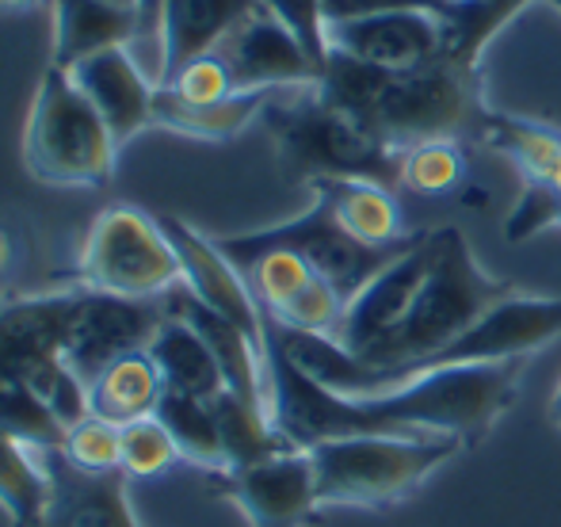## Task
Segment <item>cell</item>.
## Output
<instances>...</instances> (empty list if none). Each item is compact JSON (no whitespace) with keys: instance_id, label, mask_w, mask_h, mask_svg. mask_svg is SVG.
I'll return each mask as SVG.
<instances>
[{"instance_id":"cell-1","label":"cell","mask_w":561,"mask_h":527,"mask_svg":"<svg viewBox=\"0 0 561 527\" xmlns=\"http://www.w3.org/2000/svg\"><path fill=\"white\" fill-rule=\"evenodd\" d=\"M524 359L447 367L378 394H336L313 382L267 336V416L290 447L344 436H455L481 439L512 409Z\"/></svg>"},{"instance_id":"cell-2","label":"cell","mask_w":561,"mask_h":527,"mask_svg":"<svg viewBox=\"0 0 561 527\" xmlns=\"http://www.w3.org/2000/svg\"><path fill=\"white\" fill-rule=\"evenodd\" d=\"M279 149L287 176L302 184L318 180H375L401 187V157L405 146L390 141L378 127L352 112L325 104L313 89H298L295 100H267L264 115Z\"/></svg>"},{"instance_id":"cell-3","label":"cell","mask_w":561,"mask_h":527,"mask_svg":"<svg viewBox=\"0 0 561 527\" xmlns=\"http://www.w3.org/2000/svg\"><path fill=\"white\" fill-rule=\"evenodd\" d=\"M455 436H344L310 447L321 508H390L462 455Z\"/></svg>"},{"instance_id":"cell-4","label":"cell","mask_w":561,"mask_h":527,"mask_svg":"<svg viewBox=\"0 0 561 527\" xmlns=\"http://www.w3.org/2000/svg\"><path fill=\"white\" fill-rule=\"evenodd\" d=\"M118 141L66 69L50 66L23 127V169L46 187H104Z\"/></svg>"},{"instance_id":"cell-5","label":"cell","mask_w":561,"mask_h":527,"mask_svg":"<svg viewBox=\"0 0 561 527\" xmlns=\"http://www.w3.org/2000/svg\"><path fill=\"white\" fill-rule=\"evenodd\" d=\"M77 272L89 290L138 302H157L180 287V261L161 218L126 203L96 215L81 245Z\"/></svg>"},{"instance_id":"cell-6","label":"cell","mask_w":561,"mask_h":527,"mask_svg":"<svg viewBox=\"0 0 561 527\" xmlns=\"http://www.w3.org/2000/svg\"><path fill=\"white\" fill-rule=\"evenodd\" d=\"M561 336V298L524 295L512 290L504 302H496L481 321H473L462 336L439 348L436 356L421 359L413 367H401L390 375H367L355 379L340 394H378V390L401 387L409 379H421L432 371H447V367H478V364H508V359H527L542 352L550 341Z\"/></svg>"},{"instance_id":"cell-7","label":"cell","mask_w":561,"mask_h":527,"mask_svg":"<svg viewBox=\"0 0 561 527\" xmlns=\"http://www.w3.org/2000/svg\"><path fill=\"white\" fill-rule=\"evenodd\" d=\"M421 233H413L409 241L401 245H390V249H370V245H359L355 238H347L340 230V222L333 218V210L313 195L310 210H302L298 218L290 222H279V226H267V230H256V233H233V238H215L222 245L226 256H241V253H256V249H290L298 253L302 261H310L325 275L329 283L340 290L344 298H352L370 275H378L390 261H398Z\"/></svg>"},{"instance_id":"cell-8","label":"cell","mask_w":561,"mask_h":527,"mask_svg":"<svg viewBox=\"0 0 561 527\" xmlns=\"http://www.w3.org/2000/svg\"><path fill=\"white\" fill-rule=\"evenodd\" d=\"M473 119V73L436 58L409 73H386L367 123L398 146L455 138Z\"/></svg>"},{"instance_id":"cell-9","label":"cell","mask_w":561,"mask_h":527,"mask_svg":"<svg viewBox=\"0 0 561 527\" xmlns=\"http://www.w3.org/2000/svg\"><path fill=\"white\" fill-rule=\"evenodd\" d=\"M432 261H436V230L421 233L398 261H390L378 275H370L344 306V318H340L333 333L340 348L352 352L355 359H367L401 325Z\"/></svg>"},{"instance_id":"cell-10","label":"cell","mask_w":561,"mask_h":527,"mask_svg":"<svg viewBox=\"0 0 561 527\" xmlns=\"http://www.w3.org/2000/svg\"><path fill=\"white\" fill-rule=\"evenodd\" d=\"M161 321H164L161 302H138V298H118V295H104V290L81 287L73 325H69V341H66V364L89 387L118 356L149 348Z\"/></svg>"},{"instance_id":"cell-11","label":"cell","mask_w":561,"mask_h":527,"mask_svg":"<svg viewBox=\"0 0 561 527\" xmlns=\"http://www.w3.org/2000/svg\"><path fill=\"white\" fill-rule=\"evenodd\" d=\"M218 490L233 501L249 527H302L318 513V478L310 451L290 447L252 467L218 474Z\"/></svg>"},{"instance_id":"cell-12","label":"cell","mask_w":561,"mask_h":527,"mask_svg":"<svg viewBox=\"0 0 561 527\" xmlns=\"http://www.w3.org/2000/svg\"><path fill=\"white\" fill-rule=\"evenodd\" d=\"M215 54L226 61L237 92H298L313 89L325 73L267 8L249 15Z\"/></svg>"},{"instance_id":"cell-13","label":"cell","mask_w":561,"mask_h":527,"mask_svg":"<svg viewBox=\"0 0 561 527\" xmlns=\"http://www.w3.org/2000/svg\"><path fill=\"white\" fill-rule=\"evenodd\" d=\"M161 226H164V233H169L172 249H176L180 283H184L203 306H210V310L222 313L233 325H241L249 336H256L260 344H267L264 310H260L256 295H252L241 267L222 253V245H218L215 238H207V233H199L195 226H187L184 218H161Z\"/></svg>"},{"instance_id":"cell-14","label":"cell","mask_w":561,"mask_h":527,"mask_svg":"<svg viewBox=\"0 0 561 527\" xmlns=\"http://www.w3.org/2000/svg\"><path fill=\"white\" fill-rule=\"evenodd\" d=\"M329 54H344L386 73H409L444 54V20L428 12H386L329 23Z\"/></svg>"},{"instance_id":"cell-15","label":"cell","mask_w":561,"mask_h":527,"mask_svg":"<svg viewBox=\"0 0 561 527\" xmlns=\"http://www.w3.org/2000/svg\"><path fill=\"white\" fill-rule=\"evenodd\" d=\"M77 298L81 290H58L0 306V379H20L31 387L46 367L66 359Z\"/></svg>"},{"instance_id":"cell-16","label":"cell","mask_w":561,"mask_h":527,"mask_svg":"<svg viewBox=\"0 0 561 527\" xmlns=\"http://www.w3.org/2000/svg\"><path fill=\"white\" fill-rule=\"evenodd\" d=\"M260 8V0H164L157 15V89L169 84L187 61L215 54Z\"/></svg>"},{"instance_id":"cell-17","label":"cell","mask_w":561,"mask_h":527,"mask_svg":"<svg viewBox=\"0 0 561 527\" xmlns=\"http://www.w3.org/2000/svg\"><path fill=\"white\" fill-rule=\"evenodd\" d=\"M43 455L46 478H50V501L38 527H141L134 505L126 497V474H89L73 467L61 447Z\"/></svg>"},{"instance_id":"cell-18","label":"cell","mask_w":561,"mask_h":527,"mask_svg":"<svg viewBox=\"0 0 561 527\" xmlns=\"http://www.w3.org/2000/svg\"><path fill=\"white\" fill-rule=\"evenodd\" d=\"M77 89L89 96V104L100 112V119L107 123V130L115 134L118 149L153 127V100H157V81L146 77V69L130 58L126 46H112L104 54H92L81 66L69 69Z\"/></svg>"},{"instance_id":"cell-19","label":"cell","mask_w":561,"mask_h":527,"mask_svg":"<svg viewBox=\"0 0 561 527\" xmlns=\"http://www.w3.org/2000/svg\"><path fill=\"white\" fill-rule=\"evenodd\" d=\"M161 306L172 318H184L187 325L207 341V348L215 352L218 367H222L229 394L267 409V344H260L256 336H249L241 325H233L222 313L203 306L184 283H180L176 290H169V295L161 298Z\"/></svg>"},{"instance_id":"cell-20","label":"cell","mask_w":561,"mask_h":527,"mask_svg":"<svg viewBox=\"0 0 561 527\" xmlns=\"http://www.w3.org/2000/svg\"><path fill=\"white\" fill-rule=\"evenodd\" d=\"M54 20V61L58 69L81 66L92 54L126 46L141 31L138 8L115 0H50Z\"/></svg>"},{"instance_id":"cell-21","label":"cell","mask_w":561,"mask_h":527,"mask_svg":"<svg viewBox=\"0 0 561 527\" xmlns=\"http://www.w3.org/2000/svg\"><path fill=\"white\" fill-rule=\"evenodd\" d=\"M310 187L333 210L340 230L359 241V245L390 249L413 238V233H405V222H401L393 187L375 184V180H318Z\"/></svg>"},{"instance_id":"cell-22","label":"cell","mask_w":561,"mask_h":527,"mask_svg":"<svg viewBox=\"0 0 561 527\" xmlns=\"http://www.w3.org/2000/svg\"><path fill=\"white\" fill-rule=\"evenodd\" d=\"M149 356H153L157 371H161L164 390H172V394L210 401L226 390L222 367H218L215 352L207 348V341L184 318L164 313L153 341H149Z\"/></svg>"},{"instance_id":"cell-23","label":"cell","mask_w":561,"mask_h":527,"mask_svg":"<svg viewBox=\"0 0 561 527\" xmlns=\"http://www.w3.org/2000/svg\"><path fill=\"white\" fill-rule=\"evenodd\" d=\"M161 398H164V379L157 371L149 348L118 356L115 364H107L89 382V413L104 416V421L118 424V428L130 421H141V416H153Z\"/></svg>"},{"instance_id":"cell-24","label":"cell","mask_w":561,"mask_h":527,"mask_svg":"<svg viewBox=\"0 0 561 527\" xmlns=\"http://www.w3.org/2000/svg\"><path fill=\"white\" fill-rule=\"evenodd\" d=\"M275 92H237L222 104H187L172 89H157L153 100V127L199 141H229L237 138L252 119H260Z\"/></svg>"},{"instance_id":"cell-25","label":"cell","mask_w":561,"mask_h":527,"mask_svg":"<svg viewBox=\"0 0 561 527\" xmlns=\"http://www.w3.org/2000/svg\"><path fill=\"white\" fill-rule=\"evenodd\" d=\"M481 138L489 149L508 157L524 184L547 187L561 195V134L527 119H508V115H485L481 119Z\"/></svg>"},{"instance_id":"cell-26","label":"cell","mask_w":561,"mask_h":527,"mask_svg":"<svg viewBox=\"0 0 561 527\" xmlns=\"http://www.w3.org/2000/svg\"><path fill=\"white\" fill-rule=\"evenodd\" d=\"M210 409H215L218 436H222L226 470L252 467V462H260V459H272V455H279V451H290V444L279 436V428L272 424L267 409L229 394V390H222L218 398H210Z\"/></svg>"},{"instance_id":"cell-27","label":"cell","mask_w":561,"mask_h":527,"mask_svg":"<svg viewBox=\"0 0 561 527\" xmlns=\"http://www.w3.org/2000/svg\"><path fill=\"white\" fill-rule=\"evenodd\" d=\"M50 501L43 455L0 428V508L12 527H38Z\"/></svg>"},{"instance_id":"cell-28","label":"cell","mask_w":561,"mask_h":527,"mask_svg":"<svg viewBox=\"0 0 561 527\" xmlns=\"http://www.w3.org/2000/svg\"><path fill=\"white\" fill-rule=\"evenodd\" d=\"M153 416L169 428V436L176 439L180 459L192 462V467H199V470H210V474H222L226 451H222V436H218V421H215L210 401L164 390V398Z\"/></svg>"},{"instance_id":"cell-29","label":"cell","mask_w":561,"mask_h":527,"mask_svg":"<svg viewBox=\"0 0 561 527\" xmlns=\"http://www.w3.org/2000/svg\"><path fill=\"white\" fill-rule=\"evenodd\" d=\"M0 428L35 451H54L66 444V424L20 379H0Z\"/></svg>"},{"instance_id":"cell-30","label":"cell","mask_w":561,"mask_h":527,"mask_svg":"<svg viewBox=\"0 0 561 527\" xmlns=\"http://www.w3.org/2000/svg\"><path fill=\"white\" fill-rule=\"evenodd\" d=\"M466 176V157L455 138H421L401 157V187L416 195H447Z\"/></svg>"},{"instance_id":"cell-31","label":"cell","mask_w":561,"mask_h":527,"mask_svg":"<svg viewBox=\"0 0 561 527\" xmlns=\"http://www.w3.org/2000/svg\"><path fill=\"white\" fill-rule=\"evenodd\" d=\"M123 436V474L126 478H161L180 462L176 439L157 416H141L118 428Z\"/></svg>"},{"instance_id":"cell-32","label":"cell","mask_w":561,"mask_h":527,"mask_svg":"<svg viewBox=\"0 0 561 527\" xmlns=\"http://www.w3.org/2000/svg\"><path fill=\"white\" fill-rule=\"evenodd\" d=\"M66 459L73 467L89 470V474H115L123 470V436L118 424L104 421V416H84L73 428H66V444H61Z\"/></svg>"},{"instance_id":"cell-33","label":"cell","mask_w":561,"mask_h":527,"mask_svg":"<svg viewBox=\"0 0 561 527\" xmlns=\"http://www.w3.org/2000/svg\"><path fill=\"white\" fill-rule=\"evenodd\" d=\"M298 43L310 50V58L325 69L329 61V23H325V0H260Z\"/></svg>"},{"instance_id":"cell-34","label":"cell","mask_w":561,"mask_h":527,"mask_svg":"<svg viewBox=\"0 0 561 527\" xmlns=\"http://www.w3.org/2000/svg\"><path fill=\"white\" fill-rule=\"evenodd\" d=\"M161 89H172L180 100H187V104H222V100L237 96L233 77H229L226 61L218 58V54H203V58L187 61V66L180 69L169 84H161Z\"/></svg>"},{"instance_id":"cell-35","label":"cell","mask_w":561,"mask_h":527,"mask_svg":"<svg viewBox=\"0 0 561 527\" xmlns=\"http://www.w3.org/2000/svg\"><path fill=\"white\" fill-rule=\"evenodd\" d=\"M554 226H561V195L547 192V187L524 184V192H519L508 222H504V238L527 241L542 230H554Z\"/></svg>"},{"instance_id":"cell-36","label":"cell","mask_w":561,"mask_h":527,"mask_svg":"<svg viewBox=\"0 0 561 527\" xmlns=\"http://www.w3.org/2000/svg\"><path fill=\"white\" fill-rule=\"evenodd\" d=\"M458 0H325V23H347L367 20V15L386 12H428L439 20H450Z\"/></svg>"},{"instance_id":"cell-37","label":"cell","mask_w":561,"mask_h":527,"mask_svg":"<svg viewBox=\"0 0 561 527\" xmlns=\"http://www.w3.org/2000/svg\"><path fill=\"white\" fill-rule=\"evenodd\" d=\"M161 4H164V0H138L141 31H153V35H157V15H161Z\"/></svg>"},{"instance_id":"cell-38","label":"cell","mask_w":561,"mask_h":527,"mask_svg":"<svg viewBox=\"0 0 561 527\" xmlns=\"http://www.w3.org/2000/svg\"><path fill=\"white\" fill-rule=\"evenodd\" d=\"M43 4H50V0H0V12L4 15H27Z\"/></svg>"},{"instance_id":"cell-39","label":"cell","mask_w":561,"mask_h":527,"mask_svg":"<svg viewBox=\"0 0 561 527\" xmlns=\"http://www.w3.org/2000/svg\"><path fill=\"white\" fill-rule=\"evenodd\" d=\"M12 256H15V249H12V238H8V233L0 230V272H4V267L12 264Z\"/></svg>"},{"instance_id":"cell-40","label":"cell","mask_w":561,"mask_h":527,"mask_svg":"<svg viewBox=\"0 0 561 527\" xmlns=\"http://www.w3.org/2000/svg\"><path fill=\"white\" fill-rule=\"evenodd\" d=\"M550 416H554V424L561 428V387L554 390V398H550Z\"/></svg>"},{"instance_id":"cell-41","label":"cell","mask_w":561,"mask_h":527,"mask_svg":"<svg viewBox=\"0 0 561 527\" xmlns=\"http://www.w3.org/2000/svg\"><path fill=\"white\" fill-rule=\"evenodd\" d=\"M115 4H126V8H138V0H115Z\"/></svg>"},{"instance_id":"cell-42","label":"cell","mask_w":561,"mask_h":527,"mask_svg":"<svg viewBox=\"0 0 561 527\" xmlns=\"http://www.w3.org/2000/svg\"><path fill=\"white\" fill-rule=\"evenodd\" d=\"M550 4H554V8H558V12H561V0H550Z\"/></svg>"}]
</instances>
